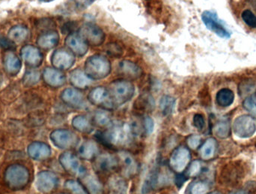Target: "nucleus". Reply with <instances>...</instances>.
<instances>
[{"mask_svg": "<svg viewBox=\"0 0 256 194\" xmlns=\"http://www.w3.org/2000/svg\"><path fill=\"white\" fill-rule=\"evenodd\" d=\"M135 133V129L130 124L112 123L108 130L98 134V139L108 146L120 148L129 145Z\"/></svg>", "mask_w": 256, "mask_h": 194, "instance_id": "1", "label": "nucleus"}, {"mask_svg": "<svg viewBox=\"0 0 256 194\" xmlns=\"http://www.w3.org/2000/svg\"><path fill=\"white\" fill-rule=\"evenodd\" d=\"M112 66L108 57L100 54L91 56L86 60L84 72L92 80L105 79L110 74Z\"/></svg>", "mask_w": 256, "mask_h": 194, "instance_id": "2", "label": "nucleus"}, {"mask_svg": "<svg viewBox=\"0 0 256 194\" xmlns=\"http://www.w3.org/2000/svg\"><path fill=\"white\" fill-rule=\"evenodd\" d=\"M108 90L116 108L128 103L135 94L134 84L130 81L124 79L112 81L110 84Z\"/></svg>", "mask_w": 256, "mask_h": 194, "instance_id": "3", "label": "nucleus"}, {"mask_svg": "<svg viewBox=\"0 0 256 194\" xmlns=\"http://www.w3.org/2000/svg\"><path fill=\"white\" fill-rule=\"evenodd\" d=\"M4 182L12 190H21L28 186L30 174L28 169L21 164L9 166L4 172Z\"/></svg>", "mask_w": 256, "mask_h": 194, "instance_id": "4", "label": "nucleus"}, {"mask_svg": "<svg viewBox=\"0 0 256 194\" xmlns=\"http://www.w3.org/2000/svg\"><path fill=\"white\" fill-rule=\"evenodd\" d=\"M202 20L208 30L213 32L218 37L230 39L232 32L224 22L220 19L218 14L212 10H204L202 14Z\"/></svg>", "mask_w": 256, "mask_h": 194, "instance_id": "5", "label": "nucleus"}, {"mask_svg": "<svg viewBox=\"0 0 256 194\" xmlns=\"http://www.w3.org/2000/svg\"><path fill=\"white\" fill-rule=\"evenodd\" d=\"M78 34L84 38L88 46L97 48L102 46L105 42L106 36L98 26L93 24H86L78 30Z\"/></svg>", "mask_w": 256, "mask_h": 194, "instance_id": "6", "label": "nucleus"}, {"mask_svg": "<svg viewBox=\"0 0 256 194\" xmlns=\"http://www.w3.org/2000/svg\"><path fill=\"white\" fill-rule=\"evenodd\" d=\"M233 132L242 139L252 138L256 132L255 118L251 115H242L238 116L233 122Z\"/></svg>", "mask_w": 256, "mask_h": 194, "instance_id": "7", "label": "nucleus"}, {"mask_svg": "<svg viewBox=\"0 0 256 194\" xmlns=\"http://www.w3.org/2000/svg\"><path fill=\"white\" fill-rule=\"evenodd\" d=\"M58 162L66 172L82 178L87 174L86 169L82 164L79 158L70 152H66L60 154Z\"/></svg>", "mask_w": 256, "mask_h": 194, "instance_id": "8", "label": "nucleus"}, {"mask_svg": "<svg viewBox=\"0 0 256 194\" xmlns=\"http://www.w3.org/2000/svg\"><path fill=\"white\" fill-rule=\"evenodd\" d=\"M88 100L94 106L106 110L116 109L111 98L109 90L106 87L98 86L92 88L88 93Z\"/></svg>", "mask_w": 256, "mask_h": 194, "instance_id": "9", "label": "nucleus"}, {"mask_svg": "<svg viewBox=\"0 0 256 194\" xmlns=\"http://www.w3.org/2000/svg\"><path fill=\"white\" fill-rule=\"evenodd\" d=\"M52 144L60 150H68L78 144L79 138L76 134L67 129H57L50 135Z\"/></svg>", "mask_w": 256, "mask_h": 194, "instance_id": "10", "label": "nucleus"}, {"mask_svg": "<svg viewBox=\"0 0 256 194\" xmlns=\"http://www.w3.org/2000/svg\"><path fill=\"white\" fill-rule=\"evenodd\" d=\"M75 62L74 54L66 48L56 50L51 56L52 67L62 72L70 70L74 66Z\"/></svg>", "mask_w": 256, "mask_h": 194, "instance_id": "11", "label": "nucleus"}, {"mask_svg": "<svg viewBox=\"0 0 256 194\" xmlns=\"http://www.w3.org/2000/svg\"><path fill=\"white\" fill-rule=\"evenodd\" d=\"M191 154L190 150L184 146H179L172 153L170 158V166L172 170L182 174L189 166Z\"/></svg>", "mask_w": 256, "mask_h": 194, "instance_id": "12", "label": "nucleus"}, {"mask_svg": "<svg viewBox=\"0 0 256 194\" xmlns=\"http://www.w3.org/2000/svg\"><path fill=\"white\" fill-rule=\"evenodd\" d=\"M58 176L51 171H42L36 177V188L42 193L46 194L52 192L58 186Z\"/></svg>", "mask_w": 256, "mask_h": 194, "instance_id": "13", "label": "nucleus"}, {"mask_svg": "<svg viewBox=\"0 0 256 194\" xmlns=\"http://www.w3.org/2000/svg\"><path fill=\"white\" fill-rule=\"evenodd\" d=\"M62 100L68 106L75 109H84L86 106L85 97L78 88H67L61 93Z\"/></svg>", "mask_w": 256, "mask_h": 194, "instance_id": "14", "label": "nucleus"}, {"mask_svg": "<svg viewBox=\"0 0 256 194\" xmlns=\"http://www.w3.org/2000/svg\"><path fill=\"white\" fill-rule=\"evenodd\" d=\"M66 46L74 56L82 57L88 52V45L78 32L72 33L66 37Z\"/></svg>", "mask_w": 256, "mask_h": 194, "instance_id": "15", "label": "nucleus"}, {"mask_svg": "<svg viewBox=\"0 0 256 194\" xmlns=\"http://www.w3.org/2000/svg\"><path fill=\"white\" fill-rule=\"evenodd\" d=\"M42 78L45 84L52 88H60L66 82V74L54 67L45 68L42 73Z\"/></svg>", "mask_w": 256, "mask_h": 194, "instance_id": "16", "label": "nucleus"}, {"mask_svg": "<svg viewBox=\"0 0 256 194\" xmlns=\"http://www.w3.org/2000/svg\"><path fill=\"white\" fill-rule=\"evenodd\" d=\"M21 56L26 64L32 68L39 67L43 62L44 56L38 48L26 45L21 49Z\"/></svg>", "mask_w": 256, "mask_h": 194, "instance_id": "17", "label": "nucleus"}, {"mask_svg": "<svg viewBox=\"0 0 256 194\" xmlns=\"http://www.w3.org/2000/svg\"><path fill=\"white\" fill-rule=\"evenodd\" d=\"M94 166L96 170L102 174H109L118 168V160L112 154H100L96 158Z\"/></svg>", "mask_w": 256, "mask_h": 194, "instance_id": "18", "label": "nucleus"}, {"mask_svg": "<svg viewBox=\"0 0 256 194\" xmlns=\"http://www.w3.org/2000/svg\"><path fill=\"white\" fill-rule=\"evenodd\" d=\"M118 73L122 79L136 80L140 78L142 74L141 68L134 62L130 60H122L118 66Z\"/></svg>", "mask_w": 256, "mask_h": 194, "instance_id": "19", "label": "nucleus"}, {"mask_svg": "<svg viewBox=\"0 0 256 194\" xmlns=\"http://www.w3.org/2000/svg\"><path fill=\"white\" fill-rule=\"evenodd\" d=\"M27 152L33 160H44L51 156V148L48 144L36 141L30 144L27 148Z\"/></svg>", "mask_w": 256, "mask_h": 194, "instance_id": "20", "label": "nucleus"}, {"mask_svg": "<svg viewBox=\"0 0 256 194\" xmlns=\"http://www.w3.org/2000/svg\"><path fill=\"white\" fill-rule=\"evenodd\" d=\"M60 34L56 30L44 32L37 39V44L40 49L49 50L58 44Z\"/></svg>", "mask_w": 256, "mask_h": 194, "instance_id": "21", "label": "nucleus"}, {"mask_svg": "<svg viewBox=\"0 0 256 194\" xmlns=\"http://www.w3.org/2000/svg\"><path fill=\"white\" fill-rule=\"evenodd\" d=\"M69 80L75 88L79 90H86L92 82V80L86 74L85 72L80 68L74 69L70 72Z\"/></svg>", "mask_w": 256, "mask_h": 194, "instance_id": "22", "label": "nucleus"}, {"mask_svg": "<svg viewBox=\"0 0 256 194\" xmlns=\"http://www.w3.org/2000/svg\"><path fill=\"white\" fill-rule=\"evenodd\" d=\"M4 70L9 75L15 76L20 70L22 63L19 57L10 51L4 55Z\"/></svg>", "mask_w": 256, "mask_h": 194, "instance_id": "23", "label": "nucleus"}, {"mask_svg": "<svg viewBox=\"0 0 256 194\" xmlns=\"http://www.w3.org/2000/svg\"><path fill=\"white\" fill-rule=\"evenodd\" d=\"M82 184L88 194H103L104 188L97 177L92 174H86L81 178Z\"/></svg>", "mask_w": 256, "mask_h": 194, "instance_id": "24", "label": "nucleus"}, {"mask_svg": "<svg viewBox=\"0 0 256 194\" xmlns=\"http://www.w3.org/2000/svg\"><path fill=\"white\" fill-rule=\"evenodd\" d=\"M120 158L122 164L124 175L126 177H132L136 175L138 170V165L134 157L129 153L122 152L120 153Z\"/></svg>", "mask_w": 256, "mask_h": 194, "instance_id": "25", "label": "nucleus"}, {"mask_svg": "<svg viewBox=\"0 0 256 194\" xmlns=\"http://www.w3.org/2000/svg\"><path fill=\"white\" fill-rule=\"evenodd\" d=\"M99 148L94 141L87 140L82 142L78 148V154L81 158L85 160L94 159L98 153Z\"/></svg>", "mask_w": 256, "mask_h": 194, "instance_id": "26", "label": "nucleus"}, {"mask_svg": "<svg viewBox=\"0 0 256 194\" xmlns=\"http://www.w3.org/2000/svg\"><path fill=\"white\" fill-rule=\"evenodd\" d=\"M134 108H135L136 110L141 114L152 112L155 108L154 99L150 94H142L136 100Z\"/></svg>", "mask_w": 256, "mask_h": 194, "instance_id": "27", "label": "nucleus"}, {"mask_svg": "<svg viewBox=\"0 0 256 194\" xmlns=\"http://www.w3.org/2000/svg\"><path fill=\"white\" fill-rule=\"evenodd\" d=\"M234 100V93L228 88H222L216 94V102L220 108H226L231 106Z\"/></svg>", "mask_w": 256, "mask_h": 194, "instance_id": "28", "label": "nucleus"}, {"mask_svg": "<svg viewBox=\"0 0 256 194\" xmlns=\"http://www.w3.org/2000/svg\"><path fill=\"white\" fill-rule=\"evenodd\" d=\"M30 31L25 26L16 25L12 27L8 32V38L14 43H22L28 39Z\"/></svg>", "mask_w": 256, "mask_h": 194, "instance_id": "29", "label": "nucleus"}, {"mask_svg": "<svg viewBox=\"0 0 256 194\" xmlns=\"http://www.w3.org/2000/svg\"><path fill=\"white\" fill-rule=\"evenodd\" d=\"M216 148H218V142H216V140L214 138H209L200 148V157L203 160H210L214 157Z\"/></svg>", "mask_w": 256, "mask_h": 194, "instance_id": "30", "label": "nucleus"}, {"mask_svg": "<svg viewBox=\"0 0 256 194\" xmlns=\"http://www.w3.org/2000/svg\"><path fill=\"white\" fill-rule=\"evenodd\" d=\"M72 123L74 128L81 133L88 134L92 132V124L90 120L85 116H76L74 117Z\"/></svg>", "mask_w": 256, "mask_h": 194, "instance_id": "31", "label": "nucleus"}, {"mask_svg": "<svg viewBox=\"0 0 256 194\" xmlns=\"http://www.w3.org/2000/svg\"><path fill=\"white\" fill-rule=\"evenodd\" d=\"M176 100L170 96H164L160 100V108L164 116L171 115L176 108Z\"/></svg>", "mask_w": 256, "mask_h": 194, "instance_id": "32", "label": "nucleus"}, {"mask_svg": "<svg viewBox=\"0 0 256 194\" xmlns=\"http://www.w3.org/2000/svg\"><path fill=\"white\" fill-rule=\"evenodd\" d=\"M111 194H127L128 184L124 180L120 177H114L110 181Z\"/></svg>", "mask_w": 256, "mask_h": 194, "instance_id": "33", "label": "nucleus"}, {"mask_svg": "<svg viewBox=\"0 0 256 194\" xmlns=\"http://www.w3.org/2000/svg\"><path fill=\"white\" fill-rule=\"evenodd\" d=\"M209 187L207 183L200 180L192 182L188 186L186 194H208Z\"/></svg>", "mask_w": 256, "mask_h": 194, "instance_id": "34", "label": "nucleus"}, {"mask_svg": "<svg viewBox=\"0 0 256 194\" xmlns=\"http://www.w3.org/2000/svg\"><path fill=\"white\" fill-rule=\"evenodd\" d=\"M214 134L220 139H226L231 134V126L227 121H221L216 123L214 128Z\"/></svg>", "mask_w": 256, "mask_h": 194, "instance_id": "35", "label": "nucleus"}, {"mask_svg": "<svg viewBox=\"0 0 256 194\" xmlns=\"http://www.w3.org/2000/svg\"><path fill=\"white\" fill-rule=\"evenodd\" d=\"M40 74L34 69L26 70L22 78V84L27 87L33 86L40 81Z\"/></svg>", "mask_w": 256, "mask_h": 194, "instance_id": "36", "label": "nucleus"}, {"mask_svg": "<svg viewBox=\"0 0 256 194\" xmlns=\"http://www.w3.org/2000/svg\"><path fill=\"white\" fill-rule=\"evenodd\" d=\"M108 111L106 110H102L97 111L94 114V122L102 127H106L112 124L110 115Z\"/></svg>", "mask_w": 256, "mask_h": 194, "instance_id": "37", "label": "nucleus"}, {"mask_svg": "<svg viewBox=\"0 0 256 194\" xmlns=\"http://www.w3.org/2000/svg\"><path fill=\"white\" fill-rule=\"evenodd\" d=\"M243 22L248 26L249 28H256V15L250 9H245L240 14Z\"/></svg>", "mask_w": 256, "mask_h": 194, "instance_id": "38", "label": "nucleus"}, {"mask_svg": "<svg viewBox=\"0 0 256 194\" xmlns=\"http://www.w3.org/2000/svg\"><path fill=\"white\" fill-rule=\"evenodd\" d=\"M96 1V0H70L69 2V4H70V8L72 10L82 12V10L88 8Z\"/></svg>", "mask_w": 256, "mask_h": 194, "instance_id": "39", "label": "nucleus"}, {"mask_svg": "<svg viewBox=\"0 0 256 194\" xmlns=\"http://www.w3.org/2000/svg\"><path fill=\"white\" fill-rule=\"evenodd\" d=\"M66 188L70 190L74 194H88L84 186L76 180H70L66 182L64 184Z\"/></svg>", "mask_w": 256, "mask_h": 194, "instance_id": "40", "label": "nucleus"}, {"mask_svg": "<svg viewBox=\"0 0 256 194\" xmlns=\"http://www.w3.org/2000/svg\"><path fill=\"white\" fill-rule=\"evenodd\" d=\"M244 108L252 116L256 118V96L254 94L248 96L243 102Z\"/></svg>", "mask_w": 256, "mask_h": 194, "instance_id": "41", "label": "nucleus"}, {"mask_svg": "<svg viewBox=\"0 0 256 194\" xmlns=\"http://www.w3.org/2000/svg\"><path fill=\"white\" fill-rule=\"evenodd\" d=\"M108 55L112 57H120L123 55V49L120 44L116 43L109 44L106 48Z\"/></svg>", "mask_w": 256, "mask_h": 194, "instance_id": "42", "label": "nucleus"}, {"mask_svg": "<svg viewBox=\"0 0 256 194\" xmlns=\"http://www.w3.org/2000/svg\"><path fill=\"white\" fill-rule=\"evenodd\" d=\"M201 162H198V160H195V162H192V164L188 168L186 175L189 177H196L201 172Z\"/></svg>", "mask_w": 256, "mask_h": 194, "instance_id": "43", "label": "nucleus"}, {"mask_svg": "<svg viewBox=\"0 0 256 194\" xmlns=\"http://www.w3.org/2000/svg\"><path fill=\"white\" fill-rule=\"evenodd\" d=\"M201 141V138L198 135L192 134L188 138L186 144H188L190 148H192V150H196L198 147H200Z\"/></svg>", "mask_w": 256, "mask_h": 194, "instance_id": "44", "label": "nucleus"}, {"mask_svg": "<svg viewBox=\"0 0 256 194\" xmlns=\"http://www.w3.org/2000/svg\"><path fill=\"white\" fill-rule=\"evenodd\" d=\"M143 127H144V132L147 134H150L153 133L154 129V122L153 118L150 116H144L143 118Z\"/></svg>", "mask_w": 256, "mask_h": 194, "instance_id": "45", "label": "nucleus"}, {"mask_svg": "<svg viewBox=\"0 0 256 194\" xmlns=\"http://www.w3.org/2000/svg\"><path fill=\"white\" fill-rule=\"evenodd\" d=\"M0 46L8 50H12L16 46L14 42H12L9 38L3 37L0 36Z\"/></svg>", "mask_w": 256, "mask_h": 194, "instance_id": "46", "label": "nucleus"}, {"mask_svg": "<svg viewBox=\"0 0 256 194\" xmlns=\"http://www.w3.org/2000/svg\"><path fill=\"white\" fill-rule=\"evenodd\" d=\"M192 122H194V126L200 130H203L206 126V120L202 114H197L194 115Z\"/></svg>", "mask_w": 256, "mask_h": 194, "instance_id": "47", "label": "nucleus"}, {"mask_svg": "<svg viewBox=\"0 0 256 194\" xmlns=\"http://www.w3.org/2000/svg\"><path fill=\"white\" fill-rule=\"evenodd\" d=\"M76 28H78V24L75 22H68L64 24V26L62 27V32L64 34H67L68 36L72 33L76 32Z\"/></svg>", "mask_w": 256, "mask_h": 194, "instance_id": "48", "label": "nucleus"}, {"mask_svg": "<svg viewBox=\"0 0 256 194\" xmlns=\"http://www.w3.org/2000/svg\"><path fill=\"white\" fill-rule=\"evenodd\" d=\"M255 88V85L254 82H248L245 84L244 86H240V92L242 94H248V93L252 92Z\"/></svg>", "mask_w": 256, "mask_h": 194, "instance_id": "49", "label": "nucleus"}, {"mask_svg": "<svg viewBox=\"0 0 256 194\" xmlns=\"http://www.w3.org/2000/svg\"><path fill=\"white\" fill-rule=\"evenodd\" d=\"M230 194H249L245 190H237V192H232Z\"/></svg>", "mask_w": 256, "mask_h": 194, "instance_id": "50", "label": "nucleus"}, {"mask_svg": "<svg viewBox=\"0 0 256 194\" xmlns=\"http://www.w3.org/2000/svg\"><path fill=\"white\" fill-rule=\"evenodd\" d=\"M42 2H50L54 1V0H40Z\"/></svg>", "mask_w": 256, "mask_h": 194, "instance_id": "51", "label": "nucleus"}, {"mask_svg": "<svg viewBox=\"0 0 256 194\" xmlns=\"http://www.w3.org/2000/svg\"><path fill=\"white\" fill-rule=\"evenodd\" d=\"M209 194H222L220 193V192H212V193H210Z\"/></svg>", "mask_w": 256, "mask_h": 194, "instance_id": "52", "label": "nucleus"}, {"mask_svg": "<svg viewBox=\"0 0 256 194\" xmlns=\"http://www.w3.org/2000/svg\"><path fill=\"white\" fill-rule=\"evenodd\" d=\"M67 194V193H60V194Z\"/></svg>", "mask_w": 256, "mask_h": 194, "instance_id": "53", "label": "nucleus"}, {"mask_svg": "<svg viewBox=\"0 0 256 194\" xmlns=\"http://www.w3.org/2000/svg\"><path fill=\"white\" fill-rule=\"evenodd\" d=\"M144 1L148 2V1H150V0H144Z\"/></svg>", "mask_w": 256, "mask_h": 194, "instance_id": "54", "label": "nucleus"}]
</instances>
